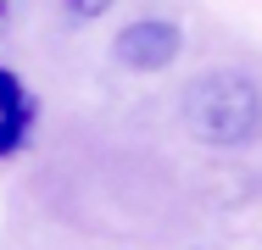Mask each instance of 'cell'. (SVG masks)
Instances as JSON below:
<instances>
[{
    "instance_id": "obj_1",
    "label": "cell",
    "mask_w": 262,
    "mask_h": 250,
    "mask_svg": "<svg viewBox=\"0 0 262 250\" xmlns=\"http://www.w3.org/2000/svg\"><path fill=\"white\" fill-rule=\"evenodd\" d=\"M184 128L212 150H240L262 134V89L246 72H201L184 89Z\"/></svg>"
},
{
    "instance_id": "obj_2",
    "label": "cell",
    "mask_w": 262,
    "mask_h": 250,
    "mask_svg": "<svg viewBox=\"0 0 262 250\" xmlns=\"http://www.w3.org/2000/svg\"><path fill=\"white\" fill-rule=\"evenodd\" d=\"M179 50H184V28L173 17H140L112 39L117 67H128V72H167L179 61Z\"/></svg>"
},
{
    "instance_id": "obj_3",
    "label": "cell",
    "mask_w": 262,
    "mask_h": 250,
    "mask_svg": "<svg viewBox=\"0 0 262 250\" xmlns=\"http://www.w3.org/2000/svg\"><path fill=\"white\" fill-rule=\"evenodd\" d=\"M34 134V95L23 89L17 72L0 67V156L23 150V139Z\"/></svg>"
},
{
    "instance_id": "obj_4",
    "label": "cell",
    "mask_w": 262,
    "mask_h": 250,
    "mask_svg": "<svg viewBox=\"0 0 262 250\" xmlns=\"http://www.w3.org/2000/svg\"><path fill=\"white\" fill-rule=\"evenodd\" d=\"M67 6V17H78V22H95V17H106L117 0H61Z\"/></svg>"
},
{
    "instance_id": "obj_5",
    "label": "cell",
    "mask_w": 262,
    "mask_h": 250,
    "mask_svg": "<svg viewBox=\"0 0 262 250\" xmlns=\"http://www.w3.org/2000/svg\"><path fill=\"white\" fill-rule=\"evenodd\" d=\"M6 22H11V0H0V34H6Z\"/></svg>"
}]
</instances>
